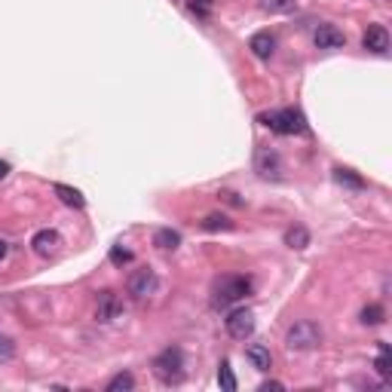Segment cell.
<instances>
[{
    "label": "cell",
    "instance_id": "1",
    "mask_svg": "<svg viewBox=\"0 0 392 392\" xmlns=\"http://www.w3.org/2000/svg\"><path fill=\"white\" fill-rule=\"evenodd\" d=\"M153 374L160 383H166V386H178V383L184 380V353L178 346H166L160 355L153 359Z\"/></svg>",
    "mask_w": 392,
    "mask_h": 392
},
{
    "label": "cell",
    "instance_id": "2",
    "mask_svg": "<svg viewBox=\"0 0 392 392\" xmlns=\"http://www.w3.org/2000/svg\"><path fill=\"white\" fill-rule=\"evenodd\" d=\"M319 344H322V328L316 322H310V319L295 322L288 328V334H285V349H288V353H310V349H316Z\"/></svg>",
    "mask_w": 392,
    "mask_h": 392
},
{
    "label": "cell",
    "instance_id": "3",
    "mask_svg": "<svg viewBox=\"0 0 392 392\" xmlns=\"http://www.w3.org/2000/svg\"><path fill=\"white\" fill-rule=\"evenodd\" d=\"M258 120L267 126V129H273L276 135H301V132H306V120L297 108L270 111V113H261Z\"/></svg>",
    "mask_w": 392,
    "mask_h": 392
},
{
    "label": "cell",
    "instance_id": "4",
    "mask_svg": "<svg viewBox=\"0 0 392 392\" xmlns=\"http://www.w3.org/2000/svg\"><path fill=\"white\" fill-rule=\"evenodd\" d=\"M245 295H252V279H248V276H224V279H218V285H215L212 304H215L218 310H224V306L242 301Z\"/></svg>",
    "mask_w": 392,
    "mask_h": 392
},
{
    "label": "cell",
    "instance_id": "5",
    "mask_svg": "<svg viewBox=\"0 0 392 392\" xmlns=\"http://www.w3.org/2000/svg\"><path fill=\"white\" fill-rule=\"evenodd\" d=\"M156 288H160V279H156V273H153L151 267L135 270V273L129 276V282H126V291H129L135 301H144V297H151Z\"/></svg>",
    "mask_w": 392,
    "mask_h": 392
},
{
    "label": "cell",
    "instance_id": "6",
    "mask_svg": "<svg viewBox=\"0 0 392 392\" xmlns=\"http://www.w3.org/2000/svg\"><path fill=\"white\" fill-rule=\"evenodd\" d=\"M227 325V334L233 340H248L254 334V312L252 310H233L230 316L224 319Z\"/></svg>",
    "mask_w": 392,
    "mask_h": 392
},
{
    "label": "cell",
    "instance_id": "7",
    "mask_svg": "<svg viewBox=\"0 0 392 392\" xmlns=\"http://www.w3.org/2000/svg\"><path fill=\"white\" fill-rule=\"evenodd\" d=\"M312 40H316L319 49H340V46H346V34L340 31L337 25H331V22L319 25L316 34H312Z\"/></svg>",
    "mask_w": 392,
    "mask_h": 392
},
{
    "label": "cell",
    "instance_id": "8",
    "mask_svg": "<svg viewBox=\"0 0 392 392\" xmlns=\"http://www.w3.org/2000/svg\"><path fill=\"white\" fill-rule=\"evenodd\" d=\"M254 169H258L261 178H279V172H282L279 153L270 151V147H261V151L254 153Z\"/></svg>",
    "mask_w": 392,
    "mask_h": 392
},
{
    "label": "cell",
    "instance_id": "9",
    "mask_svg": "<svg viewBox=\"0 0 392 392\" xmlns=\"http://www.w3.org/2000/svg\"><path fill=\"white\" fill-rule=\"evenodd\" d=\"M123 312V304H120V297L113 295V291H102L95 301V319L98 322H113V319Z\"/></svg>",
    "mask_w": 392,
    "mask_h": 392
},
{
    "label": "cell",
    "instance_id": "10",
    "mask_svg": "<svg viewBox=\"0 0 392 392\" xmlns=\"http://www.w3.org/2000/svg\"><path fill=\"white\" fill-rule=\"evenodd\" d=\"M59 245H62V236L55 230H37L34 233V239H31V248H34L37 258H49V254H55L59 252Z\"/></svg>",
    "mask_w": 392,
    "mask_h": 392
},
{
    "label": "cell",
    "instance_id": "11",
    "mask_svg": "<svg viewBox=\"0 0 392 392\" xmlns=\"http://www.w3.org/2000/svg\"><path fill=\"white\" fill-rule=\"evenodd\" d=\"M248 49H252L254 59L267 62L270 55L276 53V37L270 31H258V34H252V40H248Z\"/></svg>",
    "mask_w": 392,
    "mask_h": 392
},
{
    "label": "cell",
    "instance_id": "12",
    "mask_svg": "<svg viewBox=\"0 0 392 392\" xmlns=\"http://www.w3.org/2000/svg\"><path fill=\"white\" fill-rule=\"evenodd\" d=\"M362 46L368 49V53H386L389 49V34L383 25H368L365 37H362Z\"/></svg>",
    "mask_w": 392,
    "mask_h": 392
},
{
    "label": "cell",
    "instance_id": "13",
    "mask_svg": "<svg viewBox=\"0 0 392 392\" xmlns=\"http://www.w3.org/2000/svg\"><path fill=\"white\" fill-rule=\"evenodd\" d=\"M245 359L252 362V368L258 371H270V365H273V355H270V349L263 344H252L245 349Z\"/></svg>",
    "mask_w": 392,
    "mask_h": 392
},
{
    "label": "cell",
    "instance_id": "14",
    "mask_svg": "<svg viewBox=\"0 0 392 392\" xmlns=\"http://www.w3.org/2000/svg\"><path fill=\"white\" fill-rule=\"evenodd\" d=\"M153 245L162 248V252H175V248L181 245V233L172 230V227H160V230L153 233Z\"/></svg>",
    "mask_w": 392,
    "mask_h": 392
},
{
    "label": "cell",
    "instance_id": "15",
    "mask_svg": "<svg viewBox=\"0 0 392 392\" xmlns=\"http://www.w3.org/2000/svg\"><path fill=\"white\" fill-rule=\"evenodd\" d=\"M53 194L59 196L65 205H71V209H83V205H86V199H83L80 190L68 187V184H53Z\"/></svg>",
    "mask_w": 392,
    "mask_h": 392
},
{
    "label": "cell",
    "instance_id": "16",
    "mask_svg": "<svg viewBox=\"0 0 392 392\" xmlns=\"http://www.w3.org/2000/svg\"><path fill=\"white\" fill-rule=\"evenodd\" d=\"M285 245L295 248V252H304V248L310 245V230H306V227H301V224L288 227V230H285Z\"/></svg>",
    "mask_w": 392,
    "mask_h": 392
},
{
    "label": "cell",
    "instance_id": "17",
    "mask_svg": "<svg viewBox=\"0 0 392 392\" xmlns=\"http://www.w3.org/2000/svg\"><path fill=\"white\" fill-rule=\"evenodd\" d=\"M104 389H108V392H132L135 389V377L129 374V371H120L117 377H111Z\"/></svg>",
    "mask_w": 392,
    "mask_h": 392
},
{
    "label": "cell",
    "instance_id": "18",
    "mask_svg": "<svg viewBox=\"0 0 392 392\" xmlns=\"http://www.w3.org/2000/svg\"><path fill=\"white\" fill-rule=\"evenodd\" d=\"M334 181L344 184V187H353V190H362V187H365V181H362V178L353 172V169H334Z\"/></svg>",
    "mask_w": 392,
    "mask_h": 392
},
{
    "label": "cell",
    "instance_id": "19",
    "mask_svg": "<svg viewBox=\"0 0 392 392\" xmlns=\"http://www.w3.org/2000/svg\"><path fill=\"white\" fill-rule=\"evenodd\" d=\"M218 383H221V389L224 392H236V377H233V368H230V362H221V368H218Z\"/></svg>",
    "mask_w": 392,
    "mask_h": 392
},
{
    "label": "cell",
    "instance_id": "20",
    "mask_svg": "<svg viewBox=\"0 0 392 392\" xmlns=\"http://www.w3.org/2000/svg\"><path fill=\"white\" fill-rule=\"evenodd\" d=\"M383 319H386V310L380 304H371L362 310V325H380Z\"/></svg>",
    "mask_w": 392,
    "mask_h": 392
},
{
    "label": "cell",
    "instance_id": "21",
    "mask_svg": "<svg viewBox=\"0 0 392 392\" xmlns=\"http://www.w3.org/2000/svg\"><path fill=\"white\" fill-rule=\"evenodd\" d=\"M203 230H209V233H218V230H233V221L227 218V215H209L203 221Z\"/></svg>",
    "mask_w": 392,
    "mask_h": 392
},
{
    "label": "cell",
    "instance_id": "22",
    "mask_svg": "<svg viewBox=\"0 0 392 392\" xmlns=\"http://www.w3.org/2000/svg\"><path fill=\"white\" fill-rule=\"evenodd\" d=\"M261 6L267 12H295L297 0H261Z\"/></svg>",
    "mask_w": 392,
    "mask_h": 392
},
{
    "label": "cell",
    "instance_id": "23",
    "mask_svg": "<svg viewBox=\"0 0 392 392\" xmlns=\"http://www.w3.org/2000/svg\"><path fill=\"white\" fill-rule=\"evenodd\" d=\"M187 6H190V12H194V16L209 19L212 10H215V0H187Z\"/></svg>",
    "mask_w": 392,
    "mask_h": 392
},
{
    "label": "cell",
    "instance_id": "24",
    "mask_svg": "<svg viewBox=\"0 0 392 392\" xmlns=\"http://www.w3.org/2000/svg\"><path fill=\"white\" fill-rule=\"evenodd\" d=\"M392 362H389V349H380V359H377L374 362V368H377V374H380L383 377V380H389V377H392Z\"/></svg>",
    "mask_w": 392,
    "mask_h": 392
},
{
    "label": "cell",
    "instance_id": "25",
    "mask_svg": "<svg viewBox=\"0 0 392 392\" xmlns=\"http://www.w3.org/2000/svg\"><path fill=\"white\" fill-rule=\"evenodd\" d=\"M12 359H16V344L10 337H0V365H6Z\"/></svg>",
    "mask_w": 392,
    "mask_h": 392
},
{
    "label": "cell",
    "instance_id": "26",
    "mask_svg": "<svg viewBox=\"0 0 392 392\" xmlns=\"http://www.w3.org/2000/svg\"><path fill=\"white\" fill-rule=\"evenodd\" d=\"M111 261L117 263V267H123V263H132V252H129V248H113V252H111Z\"/></svg>",
    "mask_w": 392,
    "mask_h": 392
},
{
    "label": "cell",
    "instance_id": "27",
    "mask_svg": "<svg viewBox=\"0 0 392 392\" xmlns=\"http://www.w3.org/2000/svg\"><path fill=\"white\" fill-rule=\"evenodd\" d=\"M270 389L279 392V389H285V386H282V383H276V380H270V383H263V386H261V392H270Z\"/></svg>",
    "mask_w": 392,
    "mask_h": 392
},
{
    "label": "cell",
    "instance_id": "28",
    "mask_svg": "<svg viewBox=\"0 0 392 392\" xmlns=\"http://www.w3.org/2000/svg\"><path fill=\"white\" fill-rule=\"evenodd\" d=\"M6 254H10V242H3V239H0V261H3Z\"/></svg>",
    "mask_w": 392,
    "mask_h": 392
},
{
    "label": "cell",
    "instance_id": "29",
    "mask_svg": "<svg viewBox=\"0 0 392 392\" xmlns=\"http://www.w3.org/2000/svg\"><path fill=\"white\" fill-rule=\"evenodd\" d=\"M227 199V203H233V205H242V199H236V194H221Z\"/></svg>",
    "mask_w": 392,
    "mask_h": 392
},
{
    "label": "cell",
    "instance_id": "30",
    "mask_svg": "<svg viewBox=\"0 0 392 392\" xmlns=\"http://www.w3.org/2000/svg\"><path fill=\"white\" fill-rule=\"evenodd\" d=\"M6 172H10V162L0 160V178H6Z\"/></svg>",
    "mask_w": 392,
    "mask_h": 392
}]
</instances>
